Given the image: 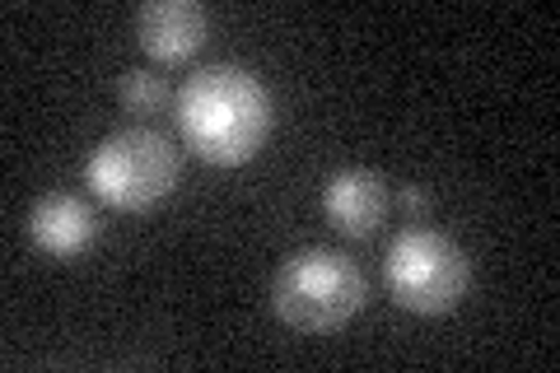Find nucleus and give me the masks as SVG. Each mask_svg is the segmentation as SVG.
Instances as JSON below:
<instances>
[{"instance_id":"obj_6","label":"nucleus","mask_w":560,"mask_h":373,"mask_svg":"<svg viewBox=\"0 0 560 373\" xmlns=\"http://www.w3.org/2000/svg\"><path fill=\"white\" fill-rule=\"evenodd\" d=\"M136 38L154 61H191L210 38V14L197 0H145L136 10Z\"/></svg>"},{"instance_id":"obj_7","label":"nucleus","mask_w":560,"mask_h":373,"mask_svg":"<svg viewBox=\"0 0 560 373\" xmlns=\"http://www.w3.org/2000/svg\"><path fill=\"white\" fill-rule=\"evenodd\" d=\"M28 234L43 247L47 257H80L84 247H94L103 234L98 210L84 197H70V191H47V197L33 201L28 210Z\"/></svg>"},{"instance_id":"obj_3","label":"nucleus","mask_w":560,"mask_h":373,"mask_svg":"<svg viewBox=\"0 0 560 373\" xmlns=\"http://www.w3.org/2000/svg\"><path fill=\"white\" fill-rule=\"evenodd\" d=\"M178 173H183L178 145L164 131L121 127L94 145L90 164H84V183L113 210H150L178 187Z\"/></svg>"},{"instance_id":"obj_5","label":"nucleus","mask_w":560,"mask_h":373,"mask_svg":"<svg viewBox=\"0 0 560 373\" xmlns=\"http://www.w3.org/2000/svg\"><path fill=\"white\" fill-rule=\"evenodd\" d=\"M388 206H393V187L378 168L346 164L337 173H327L323 183V215L346 238H370L388 220Z\"/></svg>"},{"instance_id":"obj_1","label":"nucleus","mask_w":560,"mask_h":373,"mask_svg":"<svg viewBox=\"0 0 560 373\" xmlns=\"http://www.w3.org/2000/svg\"><path fill=\"white\" fill-rule=\"evenodd\" d=\"M173 117H178L183 145L197 159L238 168L267 145L276 127V98L257 80V70L238 61H210L183 80L178 98H173Z\"/></svg>"},{"instance_id":"obj_9","label":"nucleus","mask_w":560,"mask_h":373,"mask_svg":"<svg viewBox=\"0 0 560 373\" xmlns=\"http://www.w3.org/2000/svg\"><path fill=\"white\" fill-rule=\"evenodd\" d=\"M397 206H401V215H407V220H425L434 210V197L420 183H401L397 187Z\"/></svg>"},{"instance_id":"obj_8","label":"nucleus","mask_w":560,"mask_h":373,"mask_svg":"<svg viewBox=\"0 0 560 373\" xmlns=\"http://www.w3.org/2000/svg\"><path fill=\"white\" fill-rule=\"evenodd\" d=\"M117 98H121V108L136 113V117H160L178 94L168 89L164 70L131 66V70H121V75H117Z\"/></svg>"},{"instance_id":"obj_4","label":"nucleus","mask_w":560,"mask_h":373,"mask_svg":"<svg viewBox=\"0 0 560 373\" xmlns=\"http://www.w3.org/2000/svg\"><path fill=\"white\" fill-rule=\"evenodd\" d=\"M383 280L407 313H453L471 290V257L440 229L411 224L383 253Z\"/></svg>"},{"instance_id":"obj_2","label":"nucleus","mask_w":560,"mask_h":373,"mask_svg":"<svg viewBox=\"0 0 560 373\" xmlns=\"http://www.w3.org/2000/svg\"><path fill=\"white\" fill-rule=\"evenodd\" d=\"M370 299L360 261L341 247H300L271 276V308L290 331L323 336L346 327Z\"/></svg>"}]
</instances>
